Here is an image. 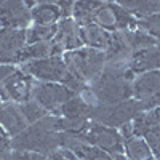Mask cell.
<instances>
[{
    "label": "cell",
    "instance_id": "1",
    "mask_svg": "<svg viewBox=\"0 0 160 160\" xmlns=\"http://www.w3.org/2000/svg\"><path fill=\"white\" fill-rule=\"evenodd\" d=\"M61 149V127L58 115H45L38 122L29 125L18 136L11 138V151L37 152L50 155Z\"/></svg>",
    "mask_w": 160,
    "mask_h": 160
},
{
    "label": "cell",
    "instance_id": "2",
    "mask_svg": "<svg viewBox=\"0 0 160 160\" xmlns=\"http://www.w3.org/2000/svg\"><path fill=\"white\" fill-rule=\"evenodd\" d=\"M35 83V80L21 68L0 64V98L3 102H28L32 99Z\"/></svg>",
    "mask_w": 160,
    "mask_h": 160
},
{
    "label": "cell",
    "instance_id": "3",
    "mask_svg": "<svg viewBox=\"0 0 160 160\" xmlns=\"http://www.w3.org/2000/svg\"><path fill=\"white\" fill-rule=\"evenodd\" d=\"M62 61L69 74L83 83H90L93 78H96L104 71V66H106L104 51L87 48V47L64 53Z\"/></svg>",
    "mask_w": 160,
    "mask_h": 160
},
{
    "label": "cell",
    "instance_id": "4",
    "mask_svg": "<svg viewBox=\"0 0 160 160\" xmlns=\"http://www.w3.org/2000/svg\"><path fill=\"white\" fill-rule=\"evenodd\" d=\"M91 24H96L101 29L114 34L136 29L138 19L130 15L123 7H120L118 2H95Z\"/></svg>",
    "mask_w": 160,
    "mask_h": 160
},
{
    "label": "cell",
    "instance_id": "5",
    "mask_svg": "<svg viewBox=\"0 0 160 160\" xmlns=\"http://www.w3.org/2000/svg\"><path fill=\"white\" fill-rule=\"evenodd\" d=\"M146 108L144 104L136 99H128L111 106H102L93 111L91 114V122H98L106 127L112 128H122L123 125L130 123L135 117H138L141 112H144Z\"/></svg>",
    "mask_w": 160,
    "mask_h": 160
},
{
    "label": "cell",
    "instance_id": "6",
    "mask_svg": "<svg viewBox=\"0 0 160 160\" xmlns=\"http://www.w3.org/2000/svg\"><path fill=\"white\" fill-rule=\"evenodd\" d=\"M21 69L31 75L35 82L50 83H66L71 78V74L62 61V56H51L45 59H37L21 64Z\"/></svg>",
    "mask_w": 160,
    "mask_h": 160
},
{
    "label": "cell",
    "instance_id": "7",
    "mask_svg": "<svg viewBox=\"0 0 160 160\" xmlns=\"http://www.w3.org/2000/svg\"><path fill=\"white\" fill-rule=\"evenodd\" d=\"M83 139L93 148H98L111 155H123V138L117 128L90 122L83 131Z\"/></svg>",
    "mask_w": 160,
    "mask_h": 160
},
{
    "label": "cell",
    "instance_id": "8",
    "mask_svg": "<svg viewBox=\"0 0 160 160\" xmlns=\"http://www.w3.org/2000/svg\"><path fill=\"white\" fill-rule=\"evenodd\" d=\"M128 125L136 136L148 142L155 158H160V108L141 112Z\"/></svg>",
    "mask_w": 160,
    "mask_h": 160
},
{
    "label": "cell",
    "instance_id": "9",
    "mask_svg": "<svg viewBox=\"0 0 160 160\" xmlns=\"http://www.w3.org/2000/svg\"><path fill=\"white\" fill-rule=\"evenodd\" d=\"M74 96V93L62 83H50V82H37L34 88L32 99H35L42 108L51 114L58 115L61 108Z\"/></svg>",
    "mask_w": 160,
    "mask_h": 160
},
{
    "label": "cell",
    "instance_id": "10",
    "mask_svg": "<svg viewBox=\"0 0 160 160\" xmlns=\"http://www.w3.org/2000/svg\"><path fill=\"white\" fill-rule=\"evenodd\" d=\"M34 2L0 0V28L28 29L31 24V7Z\"/></svg>",
    "mask_w": 160,
    "mask_h": 160
},
{
    "label": "cell",
    "instance_id": "11",
    "mask_svg": "<svg viewBox=\"0 0 160 160\" xmlns=\"http://www.w3.org/2000/svg\"><path fill=\"white\" fill-rule=\"evenodd\" d=\"M26 45V29L0 28V64H21Z\"/></svg>",
    "mask_w": 160,
    "mask_h": 160
},
{
    "label": "cell",
    "instance_id": "12",
    "mask_svg": "<svg viewBox=\"0 0 160 160\" xmlns=\"http://www.w3.org/2000/svg\"><path fill=\"white\" fill-rule=\"evenodd\" d=\"M133 99L144 104L146 111L154 109V101L160 95V69L139 74L133 78Z\"/></svg>",
    "mask_w": 160,
    "mask_h": 160
},
{
    "label": "cell",
    "instance_id": "13",
    "mask_svg": "<svg viewBox=\"0 0 160 160\" xmlns=\"http://www.w3.org/2000/svg\"><path fill=\"white\" fill-rule=\"evenodd\" d=\"M53 45L58 53V56H62L68 51H74L82 48V40H80V34H78V24L72 19H61L58 22V29H56V35L53 38Z\"/></svg>",
    "mask_w": 160,
    "mask_h": 160
},
{
    "label": "cell",
    "instance_id": "14",
    "mask_svg": "<svg viewBox=\"0 0 160 160\" xmlns=\"http://www.w3.org/2000/svg\"><path fill=\"white\" fill-rule=\"evenodd\" d=\"M118 131L123 138V155L128 160H155V155L152 154L148 142L141 136H136L128 123L118 128Z\"/></svg>",
    "mask_w": 160,
    "mask_h": 160
},
{
    "label": "cell",
    "instance_id": "15",
    "mask_svg": "<svg viewBox=\"0 0 160 160\" xmlns=\"http://www.w3.org/2000/svg\"><path fill=\"white\" fill-rule=\"evenodd\" d=\"M0 127L5 130V133L10 138L18 136L19 133H22L29 127L19 104L16 102L2 104V108H0Z\"/></svg>",
    "mask_w": 160,
    "mask_h": 160
},
{
    "label": "cell",
    "instance_id": "16",
    "mask_svg": "<svg viewBox=\"0 0 160 160\" xmlns=\"http://www.w3.org/2000/svg\"><path fill=\"white\" fill-rule=\"evenodd\" d=\"M158 69H160V45L158 43L133 53L131 64H130V74L133 77L144 72L158 71Z\"/></svg>",
    "mask_w": 160,
    "mask_h": 160
},
{
    "label": "cell",
    "instance_id": "17",
    "mask_svg": "<svg viewBox=\"0 0 160 160\" xmlns=\"http://www.w3.org/2000/svg\"><path fill=\"white\" fill-rule=\"evenodd\" d=\"M62 19L61 8L56 2H48V0H42V2H34L31 7V21L38 26H56Z\"/></svg>",
    "mask_w": 160,
    "mask_h": 160
},
{
    "label": "cell",
    "instance_id": "18",
    "mask_svg": "<svg viewBox=\"0 0 160 160\" xmlns=\"http://www.w3.org/2000/svg\"><path fill=\"white\" fill-rule=\"evenodd\" d=\"M78 34H80V40H82L83 47L99 50V51L108 50V47L111 45V40H112V34L101 29L96 24L78 26Z\"/></svg>",
    "mask_w": 160,
    "mask_h": 160
},
{
    "label": "cell",
    "instance_id": "19",
    "mask_svg": "<svg viewBox=\"0 0 160 160\" xmlns=\"http://www.w3.org/2000/svg\"><path fill=\"white\" fill-rule=\"evenodd\" d=\"M118 5L123 7L138 21L160 13V0H120Z\"/></svg>",
    "mask_w": 160,
    "mask_h": 160
},
{
    "label": "cell",
    "instance_id": "20",
    "mask_svg": "<svg viewBox=\"0 0 160 160\" xmlns=\"http://www.w3.org/2000/svg\"><path fill=\"white\" fill-rule=\"evenodd\" d=\"M51 56H58V53H56V50H55V45H53V40H51V42H42V43L26 45L24 53H22L21 64L29 62V61L51 58Z\"/></svg>",
    "mask_w": 160,
    "mask_h": 160
},
{
    "label": "cell",
    "instance_id": "21",
    "mask_svg": "<svg viewBox=\"0 0 160 160\" xmlns=\"http://www.w3.org/2000/svg\"><path fill=\"white\" fill-rule=\"evenodd\" d=\"M56 26H38L32 24L31 28L26 29V43L32 45V43H42V42H51L56 35Z\"/></svg>",
    "mask_w": 160,
    "mask_h": 160
},
{
    "label": "cell",
    "instance_id": "22",
    "mask_svg": "<svg viewBox=\"0 0 160 160\" xmlns=\"http://www.w3.org/2000/svg\"><path fill=\"white\" fill-rule=\"evenodd\" d=\"M69 154L82 158V160H114V155L104 152V151H101L98 148H93V146H90L87 141L80 142L75 148V151L69 152Z\"/></svg>",
    "mask_w": 160,
    "mask_h": 160
},
{
    "label": "cell",
    "instance_id": "23",
    "mask_svg": "<svg viewBox=\"0 0 160 160\" xmlns=\"http://www.w3.org/2000/svg\"><path fill=\"white\" fill-rule=\"evenodd\" d=\"M19 106H21V111H22V114H24V117H26V120H28L29 125L38 122L40 118H43L45 115H48V112L35 99H29L28 102L19 104Z\"/></svg>",
    "mask_w": 160,
    "mask_h": 160
},
{
    "label": "cell",
    "instance_id": "24",
    "mask_svg": "<svg viewBox=\"0 0 160 160\" xmlns=\"http://www.w3.org/2000/svg\"><path fill=\"white\" fill-rule=\"evenodd\" d=\"M138 29L148 32L151 37L155 38V42L160 45V13L158 15L151 16V18L139 19L138 21Z\"/></svg>",
    "mask_w": 160,
    "mask_h": 160
},
{
    "label": "cell",
    "instance_id": "25",
    "mask_svg": "<svg viewBox=\"0 0 160 160\" xmlns=\"http://www.w3.org/2000/svg\"><path fill=\"white\" fill-rule=\"evenodd\" d=\"M5 160H47L45 155L37 152H24V151H10L5 155Z\"/></svg>",
    "mask_w": 160,
    "mask_h": 160
},
{
    "label": "cell",
    "instance_id": "26",
    "mask_svg": "<svg viewBox=\"0 0 160 160\" xmlns=\"http://www.w3.org/2000/svg\"><path fill=\"white\" fill-rule=\"evenodd\" d=\"M11 151V138L0 127V160H5V155Z\"/></svg>",
    "mask_w": 160,
    "mask_h": 160
},
{
    "label": "cell",
    "instance_id": "27",
    "mask_svg": "<svg viewBox=\"0 0 160 160\" xmlns=\"http://www.w3.org/2000/svg\"><path fill=\"white\" fill-rule=\"evenodd\" d=\"M58 5H59V8H61V15H62V19L72 18L74 2H71V0H58Z\"/></svg>",
    "mask_w": 160,
    "mask_h": 160
},
{
    "label": "cell",
    "instance_id": "28",
    "mask_svg": "<svg viewBox=\"0 0 160 160\" xmlns=\"http://www.w3.org/2000/svg\"><path fill=\"white\" fill-rule=\"evenodd\" d=\"M47 160H71V154L68 151L58 149L55 152H51L50 155H47Z\"/></svg>",
    "mask_w": 160,
    "mask_h": 160
},
{
    "label": "cell",
    "instance_id": "29",
    "mask_svg": "<svg viewBox=\"0 0 160 160\" xmlns=\"http://www.w3.org/2000/svg\"><path fill=\"white\" fill-rule=\"evenodd\" d=\"M154 108H160V95L155 98V101H154Z\"/></svg>",
    "mask_w": 160,
    "mask_h": 160
},
{
    "label": "cell",
    "instance_id": "30",
    "mask_svg": "<svg viewBox=\"0 0 160 160\" xmlns=\"http://www.w3.org/2000/svg\"><path fill=\"white\" fill-rule=\"evenodd\" d=\"M2 104H3V101H2V98H0V108H2Z\"/></svg>",
    "mask_w": 160,
    "mask_h": 160
},
{
    "label": "cell",
    "instance_id": "31",
    "mask_svg": "<svg viewBox=\"0 0 160 160\" xmlns=\"http://www.w3.org/2000/svg\"><path fill=\"white\" fill-rule=\"evenodd\" d=\"M157 160H160V158H157Z\"/></svg>",
    "mask_w": 160,
    "mask_h": 160
}]
</instances>
